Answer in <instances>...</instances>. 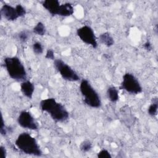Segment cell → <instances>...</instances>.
I'll list each match as a JSON object with an SVG mask.
<instances>
[{
  "mask_svg": "<svg viewBox=\"0 0 158 158\" xmlns=\"http://www.w3.org/2000/svg\"><path fill=\"white\" fill-rule=\"evenodd\" d=\"M33 31L37 35L43 36L45 35L46 30L45 25L41 22H39L36 23V25L33 27Z\"/></svg>",
  "mask_w": 158,
  "mask_h": 158,
  "instance_id": "obj_16",
  "label": "cell"
},
{
  "mask_svg": "<svg viewBox=\"0 0 158 158\" xmlns=\"http://www.w3.org/2000/svg\"><path fill=\"white\" fill-rule=\"evenodd\" d=\"M43 7L52 15H58L60 4L57 0H46L41 2Z\"/></svg>",
  "mask_w": 158,
  "mask_h": 158,
  "instance_id": "obj_10",
  "label": "cell"
},
{
  "mask_svg": "<svg viewBox=\"0 0 158 158\" xmlns=\"http://www.w3.org/2000/svg\"><path fill=\"white\" fill-rule=\"evenodd\" d=\"M28 38H29V35H28V32L25 30H23V31H20L18 35L19 40L22 43L26 42L28 40Z\"/></svg>",
  "mask_w": 158,
  "mask_h": 158,
  "instance_id": "obj_19",
  "label": "cell"
},
{
  "mask_svg": "<svg viewBox=\"0 0 158 158\" xmlns=\"http://www.w3.org/2000/svg\"><path fill=\"white\" fill-rule=\"evenodd\" d=\"M0 150H1V157L6 158V156H7V151H6V148L4 146H1Z\"/></svg>",
  "mask_w": 158,
  "mask_h": 158,
  "instance_id": "obj_25",
  "label": "cell"
},
{
  "mask_svg": "<svg viewBox=\"0 0 158 158\" xmlns=\"http://www.w3.org/2000/svg\"><path fill=\"white\" fill-rule=\"evenodd\" d=\"M143 48L145 50H146L148 51H151L152 49V44L149 41H147L143 44Z\"/></svg>",
  "mask_w": 158,
  "mask_h": 158,
  "instance_id": "obj_24",
  "label": "cell"
},
{
  "mask_svg": "<svg viewBox=\"0 0 158 158\" xmlns=\"http://www.w3.org/2000/svg\"><path fill=\"white\" fill-rule=\"evenodd\" d=\"M40 109L47 112L56 122H65L69 117V113L65 107L53 98L43 99L40 102Z\"/></svg>",
  "mask_w": 158,
  "mask_h": 158,
  "instance_id": "obj_1",
  "label": "cell"
},
{
  "mask_svg": "<svg viewBox=\"0 0 158 158\" xmlns=\"http://www.w3.org/2000/svg\"><path fill=\"white\" fill-rule=\"evenodd\" d=\"M45 57L48 59H50V60H54L55 59V57H54V52L52 49H49L47 50L46 55H45Z\"/></svg>",
  "mask_w": 158,
  "mask_h": 158,
  "instance_id": "obj_22",
  "label": "cell"
},
{
  "mask_svg": "<svg viewBox=\"0 0 158 158\" xmlns=\"http://www.w3.org/2000/svg\"><path fill=\"white\" fill-rule=\"evenodd\" d=\"M15 8L17 10L18 14L19 15V17H23L26 14V10L21 5V4H17L15 6Z\"/></svg>",
  "mask_w": 158,
  "mask_h": 158,
  "instance_id": "obj_21",
  "label": "cell"
},
{
  "mask_svg": "<svg viewBox=\"0 0 158 158\" xmlns=\"http://www.w3.org/2000/svg\"><path fill=\"white\" fill-rule=\"evenodd\" d=\"M32 49L35 54L36 55H40L43 52V47L40 42L36 41L33 44Z\"/></svg>",
  "mask_w": 158,
  "mask_h": 158,
  "instance_id": "obj_18",
  "label": "cell"
},
{
  "mask_svg": "<svg viewBox=\"0 0 158 158\" xmlns=\"http://www.w3.org/2000/svg\"><path fill=\"white\" fill-rule=\"evenodd\" d=\"M17 122L23 128L31 130H37L38 129V124L34 117L30 112L27 110L20 112L17 117Z\"/></svg>",
  "mask_w": 158,
  "mask_h": 158,
  "instance_id": "obj_8",
  "label": "cell"
},
{
  "mask_svg": "<svg viewBox=\"0 0 158 158\" xmlns=\"http://www.w3.org/2000/svg\"><path fill=\"white\" fill-rule=\"evenodd\" d=\"M97 157L98 158H111L112 156L107 150L102 149L98 153Z\"/></svg>",
  "mask_w": 158,
  "mask_h": 158,
  "instance_id": "obj_20",
  "label": "cell"
},
{
  "mask_svg": "<svg viewBox=\"0 0 158 158\" xmlns=\"http://www.w3.org/2000/svg\"><path fill=\"white\" fill-rule=\"evenodd\" d=\"M92 148V143L88 140L82 141L80 145V150L83 152H86L90 151Z\"/></svg>",
  "mask_w": 158,
  "mask_h": 158,
  "instance_id": "obj_17",
  "label": "cell"
},
{
  "mask_svg": "<svg viewBox=\"0 0 158 158\" xmlns=\"http://www.w3.org/2000/svg\"><path fill=\"white\" fill-rule=\"evenodd\" d=\"M20 90L25 97L31 99L35 91V86L32 82L29 80H25L21 83Z\"/></svg>",
  "mask_w": 158,
  "mask_h": 158,
  "instance_id": "obj_11",
  "label": "cell"
},
{
  "mask_svg": "<svg viewBox=\"0 0 158 158\" xmlns=\"http://www.w3.org/2000/svg\"><path fill=\"white\" fill-rule=\"evenodd\" d=\"M74 12V9L72 4L66 2L60 4L58 15L62 17H68L72 15Z\"/></svg>",
  "mask_w": 158,
  "mask_h": 158,
  "instance_id": "obj_12",
  "label": "cell"
},
{
  "mask_svg": "<svg viewBox=\"0 0 158 158\" xmlns=\"http://www.w3.org/2000/svg\"><path fill=\"white\" fill-rule=\"evenodd\" d=\"M120 88L132 94H138L143 91L138 78L131 73H126L123 75Z\"/></svg>",
  "mask_w": 158,
  "mask_h": 158,
  "instance_id": "obj_6",
  "label": "cell"
},
{
  "mask_svg": "<svg viewBox=\"0 0 158 158\" xmlns=\"http://www.w3.org/2000/svg\"><path fill=\"white\" fill-rule=\"evenodd\" d=\"M14 143L17 149L24 154L35 156H42V151L36 139L27 132L19 134Z\"/></svg>",
  "mask_w": 158,
  "mask_h": 158,
  "instance_id": "obj_2",
  "label": "cell"
},
{
  "mask_svg": "<svg viewBox=\"0 0 158 158\" xmlns=\"http://www.w3.org/2000/svg\"><path fill=\"white\" fill-rule=\"evenodd\" d=\"M77 35L85 44L95 49L98 47V42L93 30L87 25L83 26L77 30Z\"/></svg>",
  "mask_w": 158,
  "mask_h": 158,
  "instance_id": "obj_7",
  "label": "cell"
},
{
  "mask_svg": "<svg viewBox=\"0 0 158 158\" xmlns=\"http://www.w3.org/2000/svg\"><path fill=\"white\" fill-rule=\"evenodd\" d=\"M53 64L55 69L64 80L72 82L78 81L80 80L78 73L62 59H54Z\"/></svg>",
  "mask_w": 158,
  "mask_h": 158,
  "instance_id": "obj_5",
  "label": "cell"
},
{
  "mask_svg": "<svg viewBox=\"0 0 158 158\" xmlns=\"http://www.w3.org/2000/svg\"><path fill=\"white\" fill-rule=\"evenodd\" d=\"M0 132H1V134L3 136H5L7 132V128L5 126V123H4V119H3L2 117V119H1V128H0Z\"/></svg>",
  "mask_w": 158,
  "mask_h": 158,
  "instance_id": "obj_23",
  "label": "cell"
},
{
  "mask_svg": "<svg viewBox=\"0 0 158 158\" xmlns=\"http://www.w3.org/2000/svg\"><path fill=\"white\" fill-rule=\"evenodd\" d=\"M4 67L9 76L17 81H24L27 78V73L25 68L20 60L16 57H7L4 60Z\"/></svg>",
  "mask_w": 158,
  "mask_h": 158,
  "instance_id": "obj_3",
  "label": "cell"
},
{
  "mask_svg": "<svg viewBox=\"0 0 158 158\" xmlns=\"http://www.w3.org/2000/svg\"><path fill=\"white\" fill-rule=\"evenodd\" d=\"M80 90L83 98L84 102L93 108H99L101 106V100L98 92L89 82L83 79L80 85Z\"/></svg>",
  "mask_w": 158,
  "mask_h": 158,
  "instance_id": "obj_4",
  "label": "cell"
},
{
  "mask_svg": "<svg viewBox=\"0 0 158 158\" xmlns=\"http://www.w3.org/2000/svg\"><path fill=\"white\" fill-rule=\"evenodd\" d=\"M0 14L1 17L4 18L8 21H14L19 17L15 7L6 4L1 7Z\"/></svg>",
  "mask_w": 158,
  "mask_h": 158,
  "instance_id": "obj_9",
  "label": "cell"
},
{
  "mask_svg": "<svg viewBox=\"0 0 158 158\" xmlns=\"http://www.w3.org/2000/svg\"><path fill=\"white\" fill-rule=\"evenodd\" d=\"M158 109V100L157 98H152V103L148 107V113L151 116H156L157 114Z\"/></svg>",
  "mask_w": 158,
  "mask_h": 158,
  "instance_id": "obj_15",
  "label": "cell"
},
{
  "mask_svg": "<svg viewBox=\"0 0 158 158\" xmlns=\"http://www.w3.org/2000/svg\"><path fill=\"white\" fill-rule=\"evenodd\" d=\"M107 96L110 101L116 102L119 99L118 91L114 86H110L107 89Z\"/></svg>",
  "mask_w": 158,
  "mask_h": 158,
  "instance_id": "obj_14",
  "label": "cell"
},
{
  "mask_svg": "<svg viewBox=\"0 0 158 158\" xmlns=\"http://www.w3.org/2000/svg\"><path fill=\"white\" fill-rule=\"evenodd\" d=\"M99 41L107 47H110L114 44V40L112 36L108 32L101 33L99 36Z\"/></svg>",
  "mask_w": 158,
  "mask_h": 158,
  "instance_id": "obj_13",
  "label": "cell"
}]
</instances>
